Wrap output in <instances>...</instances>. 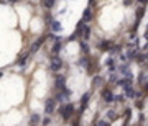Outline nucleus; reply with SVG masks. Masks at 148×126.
<instances>
[{"label": "nucleus", "mask_w": 148, "mask_h": 126, "mask_svg": "<svg viewBox=\"0 0 148 126\" xmlns=\"http://www.w3.org/2000/svg\"><path fill=\"white\" fill-rule=\"evenodd\" d=\"M28 56H30V53H25V54H23V56H21L20 59L17 61V66H20V67H21V66H25V64H27Z\"/></svg>", "instance_id": "10"}, {"label": "nucleus", "mask_w": 148, "mask_h": 126, "mask_svg": "<svg viewBox=\"0 0 148 126\" xmlns=\"http://www.w3.org/2000/svg\"><path fill=\"white\" fill-rule=\"evenodd\" d=\"M99 47H101L102 51H110V49H112V43H110V41H101Z\"/></svg>", "instance_id": "8"}, {"label": "nucleus", "mask_w": 148, "mask_h": 126, "mask_svg": "<svg viewBox=\"0 0 148 126\" xmlns=\"http://www.w3.org/2000/svg\"><path fill=\"white\" fill-rule=\"evenodd\" d=\"M41 119H40V116L38 115H31V118H30V123H40Z\"/></svg>", "instance_id": "16"}, {"label": "nucleus", "mask_w": 148, "mask_h": 126, "mask_svg": "<svg viewBox=\"0 0 148 126\" xmlns=\"http://www.w3.org/2000/svg\"><path fill=\"white\" fill-rule=\"evenodd\" d=\"M54 108H56V100H54V98H48L46 102H45V113H46V115H53Z\"/></svg>", "instance_id": "3"}, {"label": "nucleus", "mask_w": 148, "mask_h": 126, "mask_svg": "<svg viewBox=\"0 0 148 126\" xmlns=\"http://www.w3.org/2000/svg\"><path fill=\"white\" fill-rule=\"evenodd\" d=\"M49 121H51V119L48 118V116H46V118H43V119H41V123H43V125H48Z\"/></svg>", "instance_id": "22"}, {"label": "nucleus", "mask_w": 148, "mask_h": 126, "mask_svg": "<svg viewBox=\"0 0 148 126\" xmlns=\"http://www.w3.org/2000/svg\"><path fill=\"white\" fill-rule=\"evenodd\" d=\"M10 2H17V0H10Z\"/></svg>", "instance_id": "27"}, {"label": "nucleus", "mask_w": 148, "mask_h": 126, "mask_svg": "<svg viewBox=\"0 0 148 126\" xmlns=\"http://www.w3.org/2000/svg\"><path fill=\"white\" fill-rule=\"evenodd\" d=\"M102 84H104V79H102V77H99V75H95L94 79H92V85H102Z\"/></svg>", "instance_id": "13"}, {"label": "nucleus", "mask_w": 148, "mask_h": 126, "mask_svg": "<svg viewBox=\"0 0 148 126\" xmlns=\"http://www.w3.org/2000/svg\"><path fill=\"white\" fill-rule=\"evenodd\" d=\"M61 67H63V61H61V57L58 54H54L53 57H51V61H49V69H51L53 72H58Z\"/></svg>", "instance_id": "2"}, {"label": "nucleus", "mask_w": 148, "mask_h": 126, "mask_svg": "<svg viewBox=\"0 0 148 126\" xmlns=\"http://www.w3.org/2000/svg\"><path fill=\"white\" fill-rule=\"evenodd\" d=\"M51 30H53V31H58V33H59L61 30H63V26H61V23H59V21L53 20V21H51Z\"/></svg>", "instance_id": "11"}, {"label": "nucleus", "mask_w": 148, "mask_h": 126, "mask_svg": "<svg viewBox=\"0 0 148 126\" xmlns=\"http://www.w3.org/2000/svg\"><path fill=\"white\" fill-rule=\"evenodd\" d=\"M101 95H102V100H104V102H107V103H110V102H114V100H115L114 93H112V90H110L109 87H105V88H102Z\"/></svg>", "instance_id": "4"}, {"label": "nucleus", "mask_w": 148, "mask_h": 126, "mask_svg": "<svg viewBox=\"0 0 148 126\" xmlns=\"http://www.w3.org/2000/svg\"><path fill=\"white\" fill-rule=\"evenodd\" d=\"M54 85H56V90H63V88L66 87V77L61 75V74H58V75L54 77Z\"/></svg>", "instance_id": "5"}, {"label": "nucleus", "mask_w": 148, "mask_h": 126, "mask_svg": "<svg viewBox=\"0 0 148 126\" xmlns=\"http://www.w3.org/2000/svg\"><path fill=\"white\" fill-rule=\"evenodd\" d=\"M137 2H140V3H147L148 0H137Z\"/></svg>", "instance_id": "24"}, {"label": "nucleus", "mask_w": 148, "mask_h": 126, "mask_svg": "<svg viewBox=\"0 0 148 126\" xmlns=\"http://www.w3.org/2000/svg\"><path fill=\"white\" fill-rule=\"evenodd\" d=\"M135 105L138 106V108H141V106H143V102H135Z\"/></svg>", "instance_id": "23"}, {"label": "nucleus", "mask_w": 148, "mask_h": 126, "mask_svg": "<svg viewBox=\"0 0 148 126\" xmlns=\"http://www.w3.org/2000/svg\"><path fill=\"white\" fill-rule=\"evenodd\" d=\"M105 66H107L109 69H110V71H114V69H115V61L112 59V57H109L107 62H105Z\"/></svg>", "instance_id": "14"}, {"label": "nucleus", "mask_w": 148, "mask_h": 126, "mask_svg": "<svg viewBox=\"0 0 148 126\" xmlns=\"http://www.w3.org/2000/svg\"><path fill=\"white\" fill-rule=\"evenodd\" d=\"M59 113H61V116H63V119H64V121L71 119L74 116V113H76V110H74V105H73V103H63V105L59 106Z\"/></svg>", "instance_id": "1"}, {"label": "nucleus", "mask_w": 148, "mask_h": 126, "mask_svg": "<svg viewBox=\"0 0 148 126\" xmlns=\"http://www.w3.org/2000/svg\"><path fill=\"white\" fill-rule=\"evenodd\" d=\"M91 18H92V10H91V8H86V10H84V13H82V21H86V23H87Z\"/></svg>", "instance_id": "7"}, {"label": "nucleus", "mask_w": 148, "mask_h": 126, "mask_svg": "<svg viewBox=\"0 0 148 126\" xmlns=\"http://www.w3.org/2000/svg\"><path fill=\"white\" fill-rule=\"evenodd\" d=\"M123 100H125V97H123V95H117V97H115V102H119V103H120V102H123Z\"/></svg>", "instance_id": "20"}, {"label": "nucleus", "mask_w": 148, "mask_h": 126, "mask_svg": "<svg viewBox=\"0 0 148 126\" xmlns=\"http://www.w3.org/2000/svg\"><path fill=\"white\" fill-rule=\"evenodd\" d=\"M130 116H132V110H125V123L130 121Z\"/></svg>", "instance_id": "18"}, {"label": "nucleus", "mask_w": 148, "mask_h": 126, "mask_svg": "<svg viewBox=\"0 0 148 126\" xmlns=\"http://www.w3.org/2000/svg\"><path fill=\"white\" fill-rule=\"evenodd\" d=\"M147 61H148V54H147Z\"/></svg>", "instance_id": "28"}, {"label": "nucleus", "mask_w": 148, "mask_h": 126, "mask_svg": "<svg viewBox=\"0 0 148 126\" xmlns=\"http://www.w3.org/2000/svg\"><path fill=\"white\" fill-rule=\"evenodd\" d=\"M81 53L89 54V46H87V43H84V41H81Z\"/></svg>", "instance_id": "15"}, {"label": "nucleus", "mask_w": 148, "mask_h": 126, "mask_svg": "<svg viewBox=\"0 0 148 126\" xmlns=\"http://www.w3.org/2000/svg\"><path fill=\"white\" fill-rule=\"evenodd\" d=\"M145 92H148V82L145 84Z\"/></svg>", "instance_id": "25"}, {"label": "nucleus", "mask_w": 148, "mask_h": 126, "mask_svg": "<svg viewBox=\"0 0 148 126\" xmlns=\"http://www.w3.org/2000/svg\"><path fill=\"white\" fill-rule=\"evenodd\" d=\"M41 5L46 8V10H49V8H53L54 5V0H41Z\"/></svg>", "instance_id": "12"}, {"label": "nucleus", "mask_w": 148, "mask_h": 126, "mask_svg": "<svg viewBox=\"0 0 148 126\" xmlns=\"http://www.w3.org/2000/svg\"><path fill=\"white\" fill-rule=\"evenodd\" d=\"M46 38H48V36H41L40 40H36V41H35V43H33V46H31V53H36V51L40 49L41 44H43V43L46 41Z\"/></svg>", "instance_id": "6"}, {"label": "nucleus", "mask_w": 148, "mask_h": 126, "mask_svg": "<svg viewBox=\"0 0 148 126\" xmlns=\"http://www.w3.org/2000/svg\"><path fill=\"white\" fill-rule=\"evenodd\" d=\"M112 53H120V46H112Z\"/></svg>", "instance_id": "21"}, {"label": "nucleus", "mask_w": 148, "mask_h": 126, "mask_svg": "<svg viewBox=\"0 0 148 126\" xmlns=\"http://www.w3.org/2000/svg\"><path fill=\"white\" fill-rule=\"evenodd\" d=\"M89 97H91V93H84V95H82V97H81V110H84V108L87 106Z\"/></svg>", "instance_id": "9"}, {"label": "nucleus", "mask_w": 148, "mask_h": 126, "mask_svg": "<svg viewBox=\"0 0 148 126\" xmlns=\"http://www.w3.org/2000/svg\"><path fill=\"white\" fill-rule=\"evenodd\" d=\"M107 118L110 119V121H114V119L117 118V115H115V111H107Z\"/></svg>", "instance_id": "17"}, {"label": "nucleus", "mask_w": 148, "mask_h": 126, "mask_svg": "<svg viewBox=\"0 0 148 126\" xmlns=\"http://www.w3.org/2000/svg\"><path fill=\"white\" fill-rule=\"evenodd\" d=\"M109 80H110L112 84H117V82H119V80H117V75H115V74H112V75L109 77Z\"/></svg>", "instance_id": "19"}, {"label": "nucleus", "mask_w": 148, "mask_h": 126, "mask_svg": "<svg viewBox=\"0 0 148 126\" xmlns=\"http://www.w3.org/2000/svg\"><path fill=\"white\" fill-rule=\"evenodd\" d=\"M89 2H91V5H92V3H94V0H89Z\"/></svg>", "instance_id": "26"}]
</instances>
